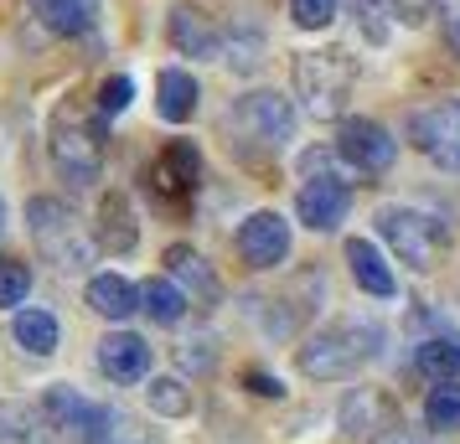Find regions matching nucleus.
<instances>
[{"label": "nucleus", "instance_id": "1", "mask_svg": "<svg viewBox=\"0 0 460 444\" xmlns=\"http://www.w3.org/2000/svg\"><path fill=\"white\" fill-rule=\"evenodd\" d=\"M377 352H383V331H377V326L341 320V326L315 331V336L300 346V372L311 382H341V378H357Z\"/></svg>", "mask_w": 460, "mask_h": 444}, {"label": "nucleus", "instance_id": "2", "mask_svg": "<svg viewBox=\"0 0 460 444\" xmlns=\"http://www.w3.org/2000/svg\"><path fill=\"white\" fill-rule=\"evenodd\" d=\"M47 150H52V166L63 170V181L93 187L104 166V119H88L78 104H58L47 125Z\"/></svg>", "mask_w": 460, "mask_h": 444}, {"label": "nucleus", "instance_id": "3", "mask_svg": "<svg viewBox=\"0 0 460 444\" xmlns=\"http://www.w3.org/2000/svg\"><path fill=\"white\" fill-rule=\"evenodd\" d=\"M352 83H357V63L341 47L295 57V93L305 99V114H315V119H336L352 99Z\"/></svg>", "mask_w": 460, "mask_h": 444}, {"label": "nucleus", "instance_id": "4", "mask_svg": "<svg viewBox=\"0 0 460 444\" xmlns=\"http://www.w3.org/2000/svg\"><path fill=\"white\" fill-rule=\"evenodd\" d=\"M377 233L388 238V248L409 269H435L439 258H445V248H450V228L414 207H383L377 212Z\"/></svg>", "mask_w": 460, "mask_h": 444}, {"label": "nucleus", "instance_id": "5", "mask_svg": "<svg viewBox=\"0 0 460 444\" xmlns=\"http://www.w3.org/2000/svg\"><path fill=\"white\" fill-rule=\"evenodd\" d=\"M228 129H233V140H238V145L279 150L295 135V109H290L285 93L259 88V93H243V99L228 109Z\"/></svg>", "mask_w": 460, "mask_h": 444}, {"label": "nucleus", "instance_id": "6", "mask_svg": "<svg viewBox=\"0 0 460 444\" xmlns=\"http://www.w3.org/2000/svg\"><path fill=\"white\" fill-rule=\"evenodd\" d=\"M26 228L37 238V248H42L52 264H63V269H84L88 258H93V248H88L84 233H78V217H73L58 196H31V202H26Z\"/></svg>", "mask_w": 460, "mask_h": 444}, {"label": "nucleus", "instance_id": "7", "mask_svg": "<svg viewBox=\"0 0 460 444\" xmlns=\"http://www.w3.org/2000/svg\"><path fill=\"white\" fill-rule=\"evenodd\" d=\"M409 145L439 170H460V99H435L409 114Z\"/></svg>", "mask_w": 460, "mask_h": 444}, {"label": "nucleus", "instance_id": "8", "mask_svg": "<svg viewBox=\"0 0 460 444\" xmlns=\"http://www.w3.org/2000/svg\"><path fill=\"white\" fill-rule=\"evenodd\" d=\"M336 155H341L352 170H367V176H377V170L394 166L398 140H394L383 125H377V119H341V129H336Z\"/></svg>", "mask_w": 460, "mask_h": 444}, {"label": "nucleus", "instance_id": "9", "mask_svg": "<svg viewBox=\"0 0 460 444\" xmlns=\"http://www.w3.org/2000/svg\"><path fill=\"white\" fill-rule=\"evenodd\" d=\"M347 207H352V191L341 176H311L300 196H295V217L311 228V233H332L347 222Z\"/></svg>", "mask_w": 460, "mask_h": 444}, {"label": "nucleus", "instance_id": "10", "mask_svg": "<svg viewBox=\"0 0 460 444\" xmlns=\"http://www.w3.org/2000/svg\"><path fill=\"white\" fill-rule=\"evenodd\" d=\"M238 254L249 269H274L290 258V222L279 212H253L238 228Z\"/></svg>", "mask_w": 460, "mask_h": 444}, {"label": "nucleus", "instance_id": "11", "mask_svg": "<svg viewBox=\"0 0 460 444\" xmlns=\"http://www.w3.org/2000/svg\"><path fill=\"white\" fill-rule=\"evenodd\" d=\"M166 42L181 52V57H217V47H223V31L212 22L202 5H171L166 16Z\"/></svg>", "mask_w": 460, "mask_h": 444}, {"label": "nucleus", "instance_id": "12", "mask_svg": "<svg viewBox=\"0 0 460 444\" xmlns=\"http://www.w3.org/2000/svg\"><path fill=\"white\" fill-rule=\"evenodd\" d=\"M99 372L109 382H140L150 372V346L135 331H109L99 341Z\"/></svg>", "mask_w": 460, "mask_h": 444}, {"label": "nucleus", "instance_id": "13", "mask_svg": "<svg viewBox=\"0 0 460 444\" xmlns=\"http://www.w3.org/2000/svg\"><path fill=\"white\" fill-rule=\"evenodd\" d=\"M93 238H99V248H104V254H129V248L140 243V222H135V207H129L125 191H104Z\"/></svg>", "mask_w": 460, "mask_h": 444}, {"label": "nucleus", "instance_id": "14", "mask_svg": "<svg viewBox=\"0 0 460 444\" xmlns=\"http://www.w3.org/2000/svg\"><path fill=\"white\" fill-rule=\"evenodd\" d=\"M166 274L187 290V300L212 305V300L223 295V284H217V274L208 269V258L197 254V248H187V243H171V248H166Z\"/></svg>", "mask_w": 460, "mask_h": 444}, {"label": "nucleus", "instance_id": "15", "mask_svg": "<svg viewBox=\"0 0 460 444\" xmlns=\"http://www.w3.org/2000/svg\"><path fill=\"white\" fill-rule=\"evenodd\" d=\"M341 429L347 434H383L394 429V398L377 393V387H352L341 403Z\"/></svg>", "mask_w": 460, "mask_h": 444}, {"label": "nucleus", "instance_id": "16", "mask_svg": "<svg viewBox=\"0 0 460 444\" xmlns=\"http://www.w3.org/2000/svg\"><path fill=\"white\" fill-rule=\"evenodd\" d=\"M88 305L104 320L125 326L129 316H140V284H129L125 274H93L88 279Z\"/></svg>", "mask_w": 460, "mask_h": 444}, {"label": "nucleus", "instance_id": "17", "mask_svg": "<svg viewBox=\"0 0 460 444\" xmlns=\"http://www.w3.org/2000/svg\"><path fill=\"white\" fill-rule=\"evenodd\" d=\"M155 114L166 125H187L191 114H197V78L181 73V67H166L155 78Z\"/></svg>", "mask_w": 460, "mask_h": 444}, {"label": "nucleus", "instance_id": "18", "mask_svg": "<svg viewBox=\"0 0 460 444\" xmlns=\"http://www.w3.org/2000/svg\"><path fill=\"white\" fill-rule=\"evenodd\" d=\"M140 310H146L155 326H181L187 310H191V300H187V290H181L171 274H155V279L140 284Z\"/></svg>", "mask_w": 460, "mask_h": 444}, {"label": "nucleus", "instance_id": "19", "mask_svg": "<svg viewBox=\"0 0 460 444\" xmlns=\"http://www.w3.org/2000/svg\"><path fill=\"white\" fill-rule=\"evenodd\" d=\"M347 264H352V279L367 290L373 300H388L398 290L394 284V269L383 264V254H377L367 238H347Z\"/></svg>", "mask_w": 460, "mask_h": 444}, {"label": "nucleus", "instance_id": "20", "mask_svg": "<svg viewBox=\"0 0 460 444\" xmlns=\"http://www.w3.org/2000/svg\"><path fill=\"white\" fill-rule=\"evenodd\" d=\"M202 181V155L187 145V140H176V145L161 150V161H155V187L171 191V196H181Z\"/></svg>", "mask_w": 460, "mask_h": 444}, {"label": "nucleus", "instance_id": "21", "mask_svg": "<svg viewBox=\"0 0 460 444\" xmlns=\"http://www.w3.org/2000/svg\"><path fill=\"white\" fill-rule=\"evenodd\" d=\"M414 372H419V378H429V382H460V336H456V331H450V336L419 341Z\"/></svg>", "mask_w": 460, "mask_h": 444}, {"label": "nucleus", "instance_id": "22", "mask_svg": "<svg viewBox=\"0 0 460 444\" xmlns=\"http://www.w3.org/2000/svg\"><path fill=\"white\" fill-rule=\"evenodd\" d=\"M37 16L58 37H78L99 22V0H37Z\"/></svg>", "mask_w": 460, "mask_h": 444}, {"label": "nucleus", "instance_id": "23", "mask_svg": "<svg viewBox=\"0 0 460 444\" xmlns=\"http://www.w3.org/2000/svg\"><path fill=\"white\" fill-rule=\"evenodd\" d=\"M11 336L26 357H52L58 352V316L52 310H22L11 320Z\"/></svg>", "mask_w": 460, "mask_h": 444}, {"label": "nucleus", "instance_id": "24", "mask_svg": "<svg viewBox=\"0 0 460 444\" xmlns=\"http://www.w3.org/2000/svg\"><path fill=\"white\" fill-rule=\"evenodd\" d=\"M424 423L439 429V434L460 429V382H435V387H429V398H424Z\"/></svg>", "mask_w": 460, "mask_h": 444}, {"label": "nucleus", "instance_id": "25", "mask_svg": "<svg viewBox=\"0 0 460 444\" xmlns=\"http://www.w3.org/2000/svg\"><path fill=\"white\" fill-rule=\"evenodd\" d=\"M146 403L161 414V419H187L191 414V393H187V382L181 378H150Z\"/></svg>", "mask_w": 460, "mask_h": 444}, {"label": "nucleus", "instance_id": "26", "mask_svg": "<svg viewBox=\"0 0 460 444\" xmlns=\"http://www.w3.org/2000/svg\"><path fill=\"white\" fill-rule=\"evenodd\" d=\"M114 423H119V419H114V408L84 398L78 423H73V440H78V444H109V440H114Z\"/></svg>", "mask_w": 460, "mask_h": 444}, {"label": "nucleus", "instance_id": "27", "mask_svg": "<svg viewBox=\"0 0 460 444\" xmlns=\"http://www.w3.org/2000/svg\"><path fill=\"white\" fill-rule=\"evenodd\" d=\"M26 295H31V269L22 258L0 254V305H22Z\"/></svg>", "mask_w": 460, "mask_h": 444}, {"label": "nucleus", "instance_id": "28", "mask_svg": "<svg viewBox=\"0 0 460 444\" xmlns=\"http://www.w3.org/2000/svg\"><path fill=\"white\" fill-rule=\"evenodd\" d=\"M290 16L300 31H326L336 22V0H290Z\"/></svg>", "mask_w": 460, "mask_h": 444}, {"label": "nucleus", "instance_id": "29", "mask_svg": "<svg viewBox=\"0 0 460 444\" xmlns=\"http://www.w3.org/2000/svg\"><path fill=\"white\" fill-rule=\"evenodd\" d=\"M129 99H135V83H129L125 73H119V78H104V88H99V114H104V119L125 114Z\"/></svg>", "mask_w": 460, "mask_h": 444}, {"label": "nucleus", "instance_id": "30", "mask_svg": "<svg viewBox=\"0 0 460 444\" xmlns=\"http://www.w3.org/2000/svg\"><path fill=\"white\" fill-rule=\"evenodd\" d=\"M383 5H388V11H394L398 22H424V16H429V11H435V0H383Z\"/></svg>", "mask_w": 460, "mask_h": 444}, {"label": "nucleus", "instance_id": "31", "mask_svg": "<svg viewBox=\"0 0 460 444\" xmlns=\"http://www.w3.org/2000/svg\"><path fill=\"white\" fill-rule=\"evenodd\" d=\"M176 357H181V367H191V372H212V361H217L212 357V346H202V341H187Z\"/></svg>", "mask_w": 460, "mask_h": 444}, {"label": "nucleus", "instance_id": "32", "mask_svg": "<svg viewBox=\"0 0 460 444\" xmlns=\"http://www.w3.org/2000/svg\"><path fill=\"white\" fill-rule=\"evenodd\" d=\"M347 5H352V16L362 22V31H367L373 42H383V37H388V31H383V26L373 22V16H377V11H373V0H347Z\"/></svg>", "mask_w": 460, "mask_h": 444}, {"label": "nucleus", "instance_id": "33", "mask_svg": "<svg viewBox=\"0 0 460 444\" xmlns=\"http://www.w3.org/2000/svg\"><path fill=\"white\" fill-rule=\"evenodd\" d=\"M243 378H249V387L259 393V398H279V393H285V387H279L270 372H259V367H253V372H243Z\"/></svg>", "mask_w": 460, "mask_h": 444}, {"label": "nucleus", "instance_id": "34", "mask_svg": "<svg viewBox=\"0 0 460 444\" xmlns=\"http://www.w3.org/2000/svg\"><path fill=\"white\" fill-rule=\"evenodd\" d=\"M377 444H429V440H414L409 429H398V434H383V440H377Z\"/></svg>", "mask_w": 460, "mask_h": 444}, {"label": "nucleus", "instance_id": "35", "mask_svg": "<svg viewBox=\"0 0 460 444\" xmlns=\"http://www.w3.org/2000/svg\"><path fill=\"white\" fill-rule=\"evenodd\" d=\"M450 42L460 47V5H456V11H450Z\"/></svg>", "mask_w": 460, "mask_h": 444}, {"label": "nucleus", "instance_id": "36", "mask_svg": "<svg viewBox=\"0 0 460 444\" xmlns=\"http://www.w3.org/2000/svg\"><path fill=\"white\" fill-rule=\"evenodd\" d=\"M0 222H5V202H0Z\"/></svg>", "mask_w": 460, "mask_h": 444}]
</instances>
